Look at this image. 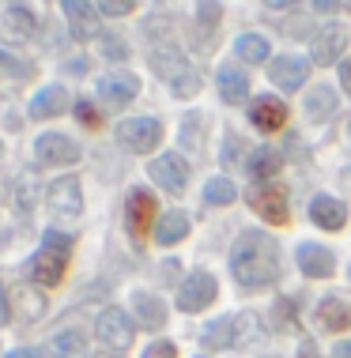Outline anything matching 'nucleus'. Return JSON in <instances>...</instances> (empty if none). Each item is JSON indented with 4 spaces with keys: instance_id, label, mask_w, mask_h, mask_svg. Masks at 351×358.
I'll return each mask as SVG.
<instances>
[{
    "instance_id": "f257e3e1",
    "label": "nucleus",
    "mask_w": 351,
    "mask_h": 358,
    "mask_svg": "<svg viewBox=\"0 0 351 358\" xmlns=\"http://www.w3.org/2000/svg\"><path fill=\"white\" fill-rule=\"evenodd\" d=\"M230 272L238 279V287L261 290L272 287L280 279V245L276 238L265 230H246L230 249Z\"/></svg>"
},
{
    "instance_id": "f03ea898",
    "label": "nucleus",
    "mask_w": 351,
    "mask_h": 358,
    "mask_svg": "<svg viewBox=\"0 0 351 358\" xmlns=\"http://www.w3.org/2000/svg\"><path fill=\"white\" fill-rule=\"evenodd\" d=\"M68 260H72V238L61 230H46L38 253L31 257V279L38 287H57L64 279Z\"/></svg>"
},
{
    "instance_id": "7ed1b4c3",
    "label": "nucleus",
    "mask_w": 351,
    "mask_h": 358,
    "mask_svg": "<svg viewBox=\"0 0 351 358\" xmlns=\"http://www.w3.org/2000/svg\"><path fill=\"white\" fill-rule=\"evenodd\" d=\"M151 69L159 80L170 83L174 94H181V99H189V94L200 91V76L189 69V61H185L181 50H174V45H163V50H151Z\"/></svg>"
},
{
    "instance_id": "20e7f679",
    "label": "nucleus",
    "mask_w": 351,
    "mask_h": 358,
    "mask_svg": "<svg viewBox=\"0 0 351 358\" xmlns=\"http://www.w3.org/2000/svg\"><path fill=\"white\" fill-rule=\"evenodd\" d=\"M163 140V124L155 117H132V121H121L117 124V143L132 155H148L159 148Z\"/></svg>"
},
{
    "instance_id": "39448f33",
    "label": "nucleus",
    "mask_w": 351,
    "mask_h": 358,
    "mask_svg": "<svg viewBox=\"0 0 351 358\" xmlns=\"http://www.w3.org/2000/svg\"><path fill=\"white\" fill-rule=\"evenodd\" d=\"M34 155L42 166H72V162H80V143L64 132H42L34 140Z\"/></svg>"
},
{
    "instance_id": "423d86ee",
    "label": "nucleus",
    "mask_w": 351,
    "mask_h": 358,
    "mask_svg": "<svg viewBox=\"0 0 351 358\" xmlns=\"http://www.w3.org/2000/svg\"><path fill=\"white\" fill-rule=\"evenodd\" d=\"M155 211H159V204H155V196L148 189L136 185L129 196H125V227H129V234L136 241L151 230V222H159V219H155Z\"/></svg>"
},
{
    "instance_id": "0eeeda50",
    "label": "nucleus",
    "mask_w": 351,
    "mask_h": 358,
    "mask_svg": "<svg viewBox=\"0 0 351 358\" xmlns=\"http://www.w3.org/2000/svg\"><path fill=\"white\" fill-rule=\"evenodd\" d=\"M216 294H219L216 275L193 272V275L181 283V290H178V309H181V313H200V309H208L212 302H216Z\"/></svg>"
},
{
    "instance_id": "6e6552de",
    "label": "nucleus",
    "mask_w": 351,
    "mask_h": 358,
    "mask_svg": "<svg viewBox=\"0 0 351 358\" xmlns=\"http://www.w3.org/2000/svg\"><path fill=\"white\" fill-rule=\"evenodd\" d=\"M46 204H50L53 215H61V219H76L83 211V192H80V181L68 173V178H57L50 192H46Z\"/></svg>"
},
{
    "instance_id": "1a4fd4ad",
    "label": "nucleus",
    "mask_w": 351,
    "mask_h": 358,
    "mask_svg": "<svg viewBox=\"0 0 351 358\" xmlns=\"http://www.w3.org/2000/svg\"><path fill=\"white\" fill-rule=\"evenodd\" d=\"M95 328H99V340L106 347H113V351H125V347L132 343V321H129V313L125 309H102L99 313V321H95Z\"/></svg>"
},
{
    "instance_id": "9d476101",
    "label": "nucleus",
    "mask_w": 351,
    "mask_h": 358,
    "mask_svg": "<svg viewBox=\"0 0 351 358\" xmlns=\"http://www.w3.org/2000/svg\"><path fill=\"white\" fill-rule=\"evenodd\" d=\"M38 31V19L34 12L27 4H12V8H4V15H0V38H4L8 45H23V42H31Z\"/></svg>"
},
{
    "instance_id": "9b49d317",
    "label": "nucleus",
    "mask_w": 351,
    "mask_h": 358,
    "mask_svg": "<svg viewBox=\"0 0 351 358\" xmlns=\"http://www.w3.org/2000/svg\"><path fill=\"white\" fill-rule=\"evenodd\" d=\"M246 200H249V208L257 211L265 222H287V215H291L287 192L276 189V185H257V189H249Z\"/></svg>"
},
{
    "instance_id": "f8f14e48",
    "label": "nucleus",
    "mask_w": 351,
    "mask_h": 358,
    "mask_svg": "<svg viewBox=\"0 0 351 358\" xmlns=\"http://www.w3.org/2000/svg\"><path fill=\"white\" fill-rule=\"evenodd\" d=\"M148 173L155 181H159L167 192H181L185 189V181H189V162L181 159V155H159V159H151L148 162Z\"/></svg>"
},
{
    "instance_id": "ddd939ff",
    "label": "nucleus",
    "mask_w": 351,
    "mask_h": 358,
    "mask_svg": "<svg viewBox=\"0 0 351 358\" xmlns=\"http://www.w3.org/2000/svg\"><path fill=\"white\" fill-rule=\"evenodd\" d=\"M306 76H310V64L302 61V57H291V53H284V57H276V61L268 64V80L280 87L284 94H291V91H298L302 83H306Z\"/></svg>"
},
{
    "instance_id": "4468645a",
    "label": "nucleus",
    "mask_w": 351,
    "mask_h": 358,
    "mask_svg": "<svg viewBox=\"0 0 351 358\" xmlns=\"http://www.w3.org/2000/svg\"><path fill=\"white\" fill-rule=\"evenodd\" d=\"M136 94H140V80H136L132 72H110L99 80V99L106 106H125V102H132Z\"/></svg>"
},
{
    "instance_id": "2eb2a0df",
    "label": "nucleus",
    "mask_w": 351,
    "mask_h": 358,
    "mask_svg": "<svg viewBox=\"0 0 351 358\" xmlns=\"http://www.w3.org/2000/svg\"><path fill=\"white\" fill-rule=\"evenodd\" d=\"M298 268H302V275H310V279H329L336 272V257H333V249H325V245L302 241L298 245Z\"/></svg>"
},
{
    "instance_id": "dca6fc26",
    "label": "nucleus",
    "mask_w": 351,
    "mask_h": 358,
    "mask_svg": "<svg viewBox=\"0 0 351 358\" xmlns=\"http://www.w3.org/2000/svg\"><path fill=\"white\" fill-rule=\"evenodd\" d=\"M344 45H347V31L340 23L321 27L317 38H314V64H336L340 53H344Z\"/></svg>"
},
{
    "instance_id": "f3484780",
    "label": "nucleus",
    "mask_w": 351,
    "mask_h": 358,
    "mask_svg": "<svg viewBox=\"0 0 351 358\" xmlns=\"http://www.w3.org/2000/svg\"><path fill=\"white\" fill-rule=\"evenodd\" d=\"M249 121L257 124L261 132H276V129H284V121H287V106L280 99H272V94H257V99H253V110H249Z\"/></svg>"
},
{
    "instance_id": "a211bd4d",
    "label": "nucleus",
    "mask_w": 351,
    "mask_h": 358,
    "mask_svg": "<svg viewBox=\"0 0 351 358\" xmlns=\"http://www.w3.org/2000/svg\"><path fill=\"white\" fill-rule=\"evenodd\" d=\"M64 15L72 23L76 38H95L99 34V4H87V0H64Z\"/></svg>"
},
{
    "instance_id": "6ab92c4d",
    "label": "nucleus",
    "mask_w": 351,
    "mask_h": 358,
    "mask_svg": "<svg viewBox=\"0 0 351 358\" xmlns=\"http://www.w3.org/2000/svg\"><path fill=\"white\" fill-rule=\"evenodd\" d=\"M68 102H72V99H68L64 87H57V83H53V87H42V91L31 99V117H34V121L61 117V113L68 110Z\"/></svg>"
},
{
    "instance_id": "aec40b11",
    "label": "nucleus",
    "mask_w": 351,
    "mask_h": 358,
    "mask_svg": "<svg viewBox=\"0 0 351 358\" xmlns=\"http://www.w3.org/2000/svg\"><path fill=\"white\" fill-rule=\"evenodd\" d=\"M132 313H136V321H140L144 328H151V332L167 324V302L148 294V290H136L132 294Z\"/></svg>"
},
{
    "instance_id": "412c9836",
    "label": "nucleus",
    "mask_w": 351,
    "mask_h": 358,
    "mask_svg": "<svg viewBox=\"0 0 351 358\" xmlns=\"http://www.w3.org/2000/svg\"><path fill=\"white\" fill-rule=\"evenodd\" d=\"M310 219H314V227H321V230H340L347 222V208L340 204V200H333V196H314Z\"/></svg>"
},
{
    "instance_id": "4be33fe9",
    "label": "nucleus",
    "mask_w": 351,
    "mask_h": 358,
    "mask_svg": "<svg viewBox=\"0 0 351 358\" xmlns=\"http://www.w3.org/2000/svg\"><path fill=\"white\" fill-rule=\"evenodd\" d=\"M317 321H321V328H329V332H344V328H351V306H344V298H321Z\"/></svg>"
},
{
    "instance_id": "5701e85b",
    "label": "nucleus",
    "mask_w": 351,
    "mask_h": 358,
    "mask_svg": "<svg viewBox=\"0 0 351 358\" xmlns=\"http://www.w3.org/2000/svg\"><path fill=\"white\" fill-rule=\"evenodd\" d=\"M185 234H189V215H185V211H167V215L155 222V238H159V245H178Z\"/></svg>"
},
{
    "instance_id": "b1692460",
    "label": "nucleus",
    "mask_w": 351,
    "mask_h": 358,
    "mask_svg": "<svg viewBox=\"0 0 351 358\" xmlns=\"http://www.w3.org/2000/svg\"><path fill=\"white\" fill-rule=\"evenodd\" d=\"M219 94H223V102H246V94H249V80H246V72H238V69H219Z\"/></svg>"
},
{
    "instance_id": "393cba45",
    "label": "nucleus",
    "mask_w": 351,
    "mask_h": 358,
    "mask_svg": "<svg viewBox=\"0 0 351 358\" xmlns=\"http://www.w3.org/2000/svg\"><path fill=\"white\" fill-rule=\"evenodd\" d=\"M46 355H50V358H80L83 355V336L76 332V328H64V332H57L50 340Z\"/></svg>"
},
{
    "instance_id": "a878e982",
    "label": "nucleus",
    "mask_w": 351,
    "mask_h": 358,
    "mask_svg": "<svg viewBox=\"0 0 351 358\" xmlns=\"http://www.w3.org/2000/svg\"><path fill=\"white\" fill-rule=\"evenodd\" d=\"M280 166H284V159H280V151H272V148H257L246 159V170L253 173V178H276Z\"/></svg>"
},
{
    "instance_id": "bb28decb",
    "label": "nucleus",
    "mask_w": 351,
    "mask_h": 358,
    "mask_svg": "<svg viewBox=\"0 0 351 358\" xmlns=\"http://www.w3.org/2000/svg\"><path fill=\"white\" fill-rule=\"evenodd\" d=\"M306 113L314 121H325L336 113V91L333 87H314V91L306 94Z\"/></svg>"
},
{
    "instance_id": "cd10ccee",
    "label": "nucleus",
    "mask_w": 351,
    "mask_h": 358,
    "mask_svg": "<svg viewBox=\"0 0 351 358\" xmlns=\"http://www.w3.org/2000/svg\"><path fill=\"white\" fill-rule=\"evenodd\" d=\"M200 340H204V347H212V351L234 347V317H219V321H212V324L200 332Z\"/></svg>"
},
{
    "instance_id": "c85d7f7f",
    "label": "nucleus",
    "mask_w": 351,
    "mask_h": 358,
    "mask_svg": "<svg viewBox=\"0 0 351 358\" xmlns=\"http://www.w3.org/2000/svg\"><path fill=\"white\" fill-rule=\"evenodd\" d=\"M204 200H208L212 208H227L238 200V189H234L230 178H212L208 185H204Z\"/></svg>"
},
{
    "instance_id": "c756f323",
    "label": "nucleus",
    "mask_w": 351,
    "mask_h": 358,
    "mask_svg": "<svg viewBox=\"0 0 351 358\" xmlns=\"http://www.w3.org/2000/svg\"><path fill=\"white\" fill-rule=\"evenodd\" d=\"M234 50H238L242 61L261 64V61L268 57V38H261V34H242L238 42H234Z\"/></svg>"
},
{
    "instance_id": "7c9ffc66",
    "label": "nucleus",
    "mask_w": 351,
    "mask_h": 358,
    "mask_svg": "<svg viewBox=\"0 0 351 358\" xmlns=\"http://www.w3.org/2000/svg\"><path fill=\"white\" fill-rule=\"evenodd\" d=\"M257 317L253 313H234V347H246L253 343V336H257Z\"/></svg>"
},
{
    "instance_id": "2f4dec72",
    "label": "nucleus",
    "mask_w": 351,
    "mask_h": 358,
    "mask_svg": "<svg viewBox=\"0 0 351 358\" xmlns=\"http://www.w3.org/2000/svg\"><path fill=\"white\" fill-rule=\"evenodd\" d=\"M272 324H276V328H287V332L298 324L295 302H291V298H276V302H272Z\"/></svg>"
},
{
    "instance_id": "473e14b6",
    "label": "nucleus",
    "mask_w": 351,
    "mask_h": 358,
    "mask_svg": "<svg viewBox=\"0 0 351 358\" xmlns=\"http://www.w3.org/2000/svg\"><path fill=\"white\" fill-rule=\"evenodd\" d=\"M12 196H15L19 208H31V204H34V173H23V178H15Z\"/></svg>"
},
{
    "instance_id": "72a5a7b5",
    "label": "nucleus",
    "mask_w": 351,
    "mask_h": 358,
    "mask_svg": "<svg viewBox=\"0 0 351 358\" xmlns=\"http://www.w3.org/2000/svg\"><path fill=\"white\" fill-rule=\"evenodd\" d=\"M102 53L110 57V61H125V57H129V45H125L121 34H102Z\"/></svg>"
},
{
    "instance_id": "f704fd0d",
    "label": "nucleus",
    "mask_w": 351,
    "mask_h": 358,
    "mask_svg": "<svg viewBox=\"0 0 351 358\" xmlns=\"http://www.w3.org/2000/svg\"><path fill=\"white\" fill-rule=\"evenodd\" d=\"M0 69H4L8 76H15V80H27V76H31V64L19 61V57H12V53H0Z\"/></svg>"
},
{
    "instance_id": "c9c22d12",
    "label": "nucleus",
    "mask_w": 351,
    "mask_h": 358,
    "mask_svg": "<svg viewBox=\"0 0 351 358\" xmlns=\"http://www.w3.org/2000/svg\"><path fill=\"white\" fill-rule=\"evenodd\" d=\"M144 358H178V347H174L170 340H163V343H151L148 351H144Z\"/></svg>"
},
{
    "instance_id": "e433bc0d",
    "label": "nucleus",
    "mask_w": 351,
    "mask_h": 358,
    "mask_svg": "<svg viewBox=\"0 0 351 358\" xmlns=\"http://www.w3.org/2000/svg\"><path fill=\"white\" fill-rule=\"evenodd\" d=\"M76 113H80V121H87V124H102V113L95 110V106L87 102V99H80V102H76Z\"/></svg>"
},
{
    "instance_id": "4c0bfd02",
    "label": "nucleus",
    "mask_w": 351,
    "mask_h": 358,
    "mask_svg": "<svg viewBox=\"0 0 351 358\" xmlns=\"http://www.w3.org/2000/svg\"><path fill=\"white\" fill-rule=\"evenodd\" d=\"M99 12L102 15H125V12H132V0H106V4H99Z\"/></svg>"
},
{
    "instance_id": "58836bf2",
    "label": "nucleus",
    "mask_w": 351,
    "mask_h": 358,
    "mask_svg": "<svg viewBox=\"0 0 351 358\" xmlns=\"http://www.w3.org/2000/svg\"><path fill=\"white\" fill-rule=\"evenodd\" d=\"M8 313H12V306H8V294H4V283H0V328L8 324Z\"/></svg>"
},
{
    "instance_id": "ea45409f",
    "label": "nucleus",
    "mask_w": 351,
    "mask_h": 358,
    "mask_svg": "<svg viewBox=\"0 0 351 358\" xmlns=\"http://www.w3.org/2000/svg\"><path fill=\"white\" fill-rule=\"evenodd\" d=\"M340 83H344V91L351 94V61H344V64H340Z\"/></svg>"
},
{
    "instance_id": "a19ab883",
    "label": "nucleus",
    "mask_w": 351,
    "mask_h": 358,
    "mask_svg": "<svg viewBox=\"0 0 351 358\" xmlns=\"http://www.w3.org/2000/svg\"><path fill=\"white\" fill-rule=\"evenodd\" d=\"M298 358H321V351H317L314 343H302V347H298Z\"/></svg>"
},
{
    "instance_id": "79ce46f5",
    "label": "nucleus",
    "mask_w": 351,
    "mask_h": 358,
    "mask_svg": "<svg viewBox=\"0 0 351 358\" xmlns=\"http://www.w3.org/2000/svg\"><path fill=\"white\" fill-rule=\"evenodd\" d=\"M336 358H351V340L347 343H336Z\"/></svg>"
},
{
    "instance_id": "37998d69",
    "label": "nucleus",
    "mask_w": 351,
    "mask_h": 358,
    "mask_svg": "<svg viewBox=\"0 0 351 358\" xmlns=\"http://www.w3.org/2000/svg\"><path fill=\"white\" fill-rule=\"evenodd\" d=\"M4 358H38V351H12V355H4Z\"/></svg>"
}]
</instances>
